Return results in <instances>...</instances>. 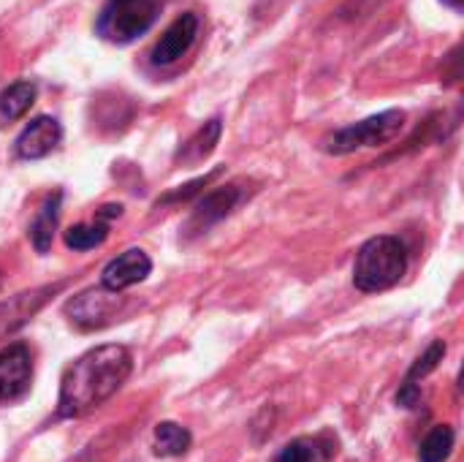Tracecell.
I'll use <instances>...</instances> for the list:
<instances>
[{"label":"cell","mask_w":464,"mask_h":462,"mask_svg":"<svg viewBox=\"0 0 464 462\" xmlns=\"http://www.w3.org/2000/svg\"><path fill=\"white\" fill-rule=\"evenodd\" d=\"M443 3H449L451 8H462V0H443Z\"/></svg>","instance_id":"cell-21"},{"label":"cell","mask_w":464,"mask_h":462,"mask_svg":"<svg viewBox=\"0 0 464 462\" xmlns=\"http://www.w3.org/2000/svg\"><path fill=\"white\" fill-rule=\"evenodd\" d=\"M60 139H63L60 123H57L54 117H49V114H41V117H35V120H30V123L24 125V131L16 136L14 150H16L19 158L35 161V158H44V155H49L52 150H57Z\"/></svg>","instance_id":"cell-9"},{"label":"cell","mask_w":464,"mask_h":462,"mask_svg":"<svg viewBox=\"0 0 464 462\" xmlns=\"http://www.w3.org/2000/svg\"><path fill=\"white\" fill-rule=\"evenodd\" d=\"M451 449H454V430L449 425H440L424 438L419 449V462H446Z\"/></svg>","instance_id":"cell-19"},{"label":"cell","mask_w":464,"mask_h":462,"mask_svg":"<svg viewBox=\"0 0 464 462\" xmlns=\"http://www.w3.org/2000/svg\"><path fill=\"white\" fill-rule=\"evenodd\" d=\"M220 133H223V123L215 117V120H209V123H204L185 144H182V150L177 152V161H182V163H198V161H204L212 150H215V144L220 142Z\"/></svg>","instance_id":"cell-14"},{"label":"cell","mask_w":464,"mask_h":462,"mask_svg":"<svg viewBox=\"0 0 464 462\" xmlns=\"http://www.w3.org/2000/svg\"><path fill=\"white\" fill-rule=\"evenodd\" d=\"M190 449V433L177 422H160L155 428V455L158 457H179Z\"/></svg>","instance_id":"cell-17"},{"label":"cell","mask_w":464,"mask_h":462,"mask_svg":"<svg viewBox=\"0 0 464 462\" xmlns=\"http://www.w3.org/2000/svg\"><path fill=\"white\" fill-rule=\"evenodd\" d=\"M152 272V261L144 251L130 248L125 253H120L117 259H111L103 272H101V286L111 289V291H125L141 280H147V275Z\"/></svg>","instance_id":"cell-10"},{"label":"cell","mask_w":464,"mask_h":462,"mask_svg":"<svg viewBox=\"0 0 464 462\" xmlns=\"http://www.w3.org/2000/svg\"><path fill=\"white\" fill-rule=\"evenodd\" d=\"M332 460V444L326 438H296L283 447L275 462H329Z\"/></svg>","instance_id":"cell-16"},{"label":"cell","mask_w":464,"mask_h":462,"mask_svg":"<svg viewBox=\"0 0 464 462\" xmlns=\"http://www.w3.org/2000/svg\"><path fill=\"white\" fill-rule=\"evenodd\" d=\"M402 128H405V112L402 109H389V112L367 117V120H362L356 125L332 131L329 136H324L321 147L329 155H351V152L364 150V147H383V144H389L392 139L400 136Z\"/></svg>","instance_id":"cell-3"},{"label":"cell","mask_w":464,"mask_h":462,"mask_svg":"<svg viewBox=\"0 0 464 462\" xmlns=\"http://www.w3.org/2000/svg\"><path fill=\"white\" fill-rule=\"evenodd\" d=\"M158 8V0H106L95 19V30L103 41L130 44L152 27Z\"/></svg>","instance_id":"cell-4"},{"label":"cell","mask_w":464,"mask_h":462,"mask_svg":"<svg viewBox=\"0 0 464 462\" xmlns=\"http://www.w3.org/2000/svg\"><path fill=\"white\" fill-rule=\"evenodd\" d=\"M60 202H63V193H52L44 207L38 210V215L33 218L30 223V242L38 253H46L52 248V240H54V229H57V215H60Z\"/></svg>","instance_id":"cell-13"},{"label":"cell","mask_w":464,"mask_h":462,"mask_svg":"<svg viewBox=\"0 0 464 462\" xmlns=\"http://www.w3.org/2000/svg\"><path fill=\"white\" fill-rule=\"evenodd\" d=\"M63 280L52 283V286H38L30 291H22L5 302H0V340H5L8 335H14L16 329H22L57 291H63Z\"/></svg>","instance_id":"cell-7"},{"label":"cell","mask_w":464,"mask_h":462,"mask_svg":"<svg viewBox=\"0 0 464 462\" xmlns=\"http://www.w3.org/2000/svg\"><path fill=\"white\" fill-rule=\"evenodd\" d=\"M122 308H125L122 291L98 286V289H87V291L71 297L65 302V316L79 329H101V327L111 324L122 313Z\"/></svg>","instance_id":"cell-5"},{"label":"cell","mask_w":464,"mask_h":462,"mask_svg":"<svg viewBox=\"0 0 464 462\" xmlns=\"http://www.w3.org/2000/svg\"><path fill=\"white\" fill-rule=\"evenodd\" d=\"M133 370L130 351L125 346L109 343L90 349L76 362H71L60 381L57 417L79 419L92 408L114 398Z\"/></svg>","instance_id":"cell-1"},{"label":"cell","mask_w":464,"mask_h":462,"mask_svg":"<svg viewBox=\"0 0 464 462\" xmlns=\"http://www.w3.org/2000/svg\"><path fill=\"white\" fill-rule=\"evenodd\" d=\"M33 357L24 343H11L0 351V403H16L30 392Z\"/></svg>","instance_id":"cell-6"},{"label":"cell","mask_w":464,"mask_h":462,"mask_svg":"<svg viewBox=\"0 0 464 462\" xmlns=\"http://www.w3.org/2000/svg\"><path fill=\"white\" fill-rule=\"evenodd\" d=\"M196 35H198V16L190 14V11L182 14V16H177L166 27V33L160 35V41L152 46V63L155 65H171V63H177L193 46Z\"/></svg>","instance_id":"cell-8"},{"label":"cell","mask_w":464,"mask_h":462,"mask_svg":"<svg viewBox=\"0 0 464 462\" xmlns=\"http://www.w3.org/2000/svg\"><path fill=\"white\" fill-rule=\"evenodd\" d=\"M106 234H109V226L103 221H98V223H76V226H71L63 240H65V245L71 251H92L106 240Z\"/></svg>","instance_id":"cell-18"},{"label":"cell","mask_w":464,"mask_h":462,"mask_svg":"<svg viewBox=\"0 0 464 462\" xmlns=\"http://www.w3.org/2000/svg\"><path fill=\"white\" fill-rule=\"evenodd\" d=\"M443 357H446V343H443V340H435V343L416 359V365L408 370V376H405V381H402V387H400V392H397V403H400V406H405V408H416V406H419V400H421L419 381L427 378V376L443 362Z\"/></svg>","instance_id":"cell-12"},{"label":"cell","mask_w":464,"mask_h":462,"mask_svg":"<svg viewBox=\"0 0 464 462\" xmlns=\"http://www.w3.org/2000/svg\"><path fill=\"white\" fill-rule=\"evenodd\" d=\"M35 101V84L33 82H14L0 93V128L24 117V112Z\"/></svg>","instance_id":"cell-15"},{"label":"cell","mask_w":464,"mask_h":462,"mask_svg":"<svg viewBox=\"0 0 464 462\" xmlns=\"http://www.w3.org/2000/svg\"><path fill=\"white\" fill-rule=\"evenodd\" d=\"M239 199H242V188H239V185L215 188L212 193H207V196L196 204V210H193V215H190V223H188V231H190V234H201V231H207L209 226L220 223L226 215H231V210L239 204Z\"/></svg>","instance_id":"cell-11"},{"label":"cell","mask_w":464,"mask_h":462,"mask_svg":"<svg viewBox=\"0 0 464 462\" xmlns=\"http://www.w3.org/2000/svg\"><path fill=\"white\" fill-rule=\"evenodd\" d=\"M215 174H218V172H212V174H207V177H201V180H193V182H188V185H182L179 191H174V193H169V196H166L163 202H174V199H188V196H190V193H196V191H198L201 185H207V182H209V180H212Z\"/></svg>","instance_id":"cell-20"},{"label":"cell","mask_w":464,"mask_h":462,"mask_svg":"<svg viewBox=\"0 0 464 462\" xmlns=\"http://www.w3.org/2000/svg\"><path fill=\"white\" fill-rule=\"evenodd\" d=\"M408 272V251L397 237L381 234L359 248L353 264V286L359 291H386L402 280Z\"/></svg>","instance_id":"cell-2"}]
</instances>
